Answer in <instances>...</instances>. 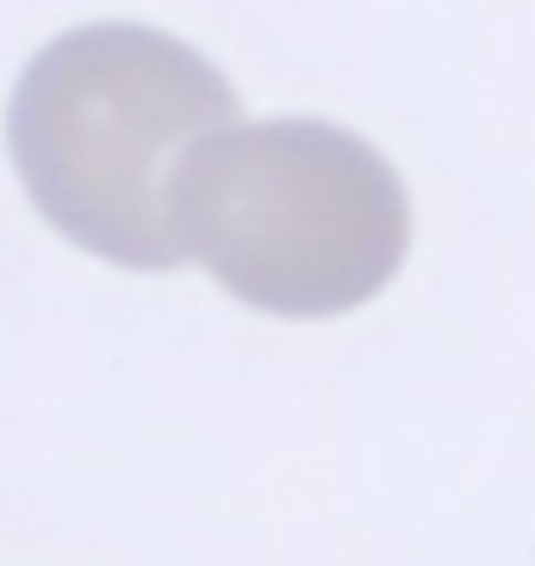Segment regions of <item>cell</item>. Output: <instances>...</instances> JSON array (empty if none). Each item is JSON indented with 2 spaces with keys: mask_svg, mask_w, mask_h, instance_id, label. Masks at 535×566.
<instances>
[{
  "mask_svg": "<svg viewBox=\"0 0 535 566\" xmlns=\"http://www.w3.org/2000/svg\"><path fill=\"white\" fill-rule=\"evenodd\" d=\"M240 125L213 57L136 21H88L21 69L6 140L32 208L88 255L125 271L188 260L172 223L177 172Z\"/></svg>",
  "mask_w": 535,
  "mask_h": 566,
  "instance_id": "1",
  "label": "cell"
},
{
  "mask_svg": "<svg viewBox=\"0 0 535 566\" xmlns=\"http://www.w3.org/2000/svg\"><path fill=\"white\" fill-rule=\"evenodd\" d=\"M177 240L229 296L271 317H338L411 255V192L328 120H260L203 140L172 198Z\"/></svg>",
  "mask_w": 535,
  "mask_h": 566,
  "instance_id": "2",
  "label": "cell"
}]
</instances>
